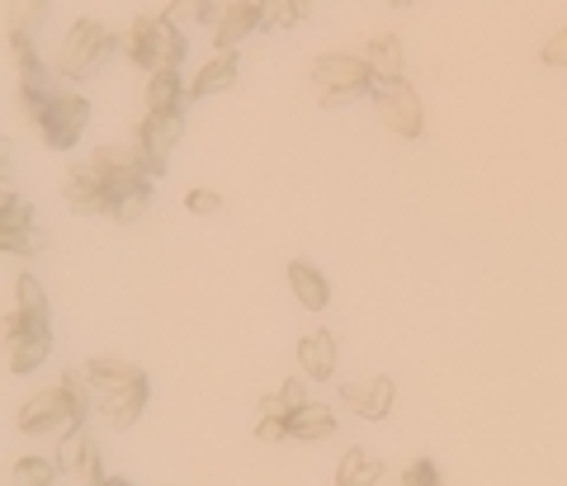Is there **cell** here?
Masks as SVG:
<instances>
[{
	"mask_svg": "<svg viewBox=\"0 0 567 486\" xmlns=\"http://www.w3.org/2000/svg\"><path fill=\"white\" fill-rule=\"evenodd\" d=\"M563 52H567V33H558V39H554V48L544 52V62H563Z\"/></svg>",
	"mask_w": 567,
	"mask_h": 486,
	"instance_id": "32",
	"label": "cell"
},
{
	"mask_svg": "<svg viewBox=\"0 0 567 486\" xmlns=\"http://www.w3.org/2000/svg\"><path fill=\"white\" fill-rule=\"evenodd\" d=\"M303 6L298 0H256V29H270V33H284L303 20Z\"/></svg>",
	"mask_w": 567,
	"mask_h": 486,
	"instance_id": "20",
	"label": "cell"
},
{
	"mask_svg": "<svg viewBox=\"0 0 567 486\" xmlns=\"http://www.w3.org/2000/svg\"><path fill=\"white\" fill-rule=\"evenodd\" d=\"M383 473H379V463L364 454V448H350V454L336 463V473H331V482L336 486H360V482H379Z\"/></svg>",
	"mask_w": 567,
	"mask_h": 486,
	"instance_id": "23",
	"label": "cell"
},
{
	"mask_svg": "<svg viewBox=\"0 0 567 486\" xmlns=\"http://www.w3.org/2000/svg\"><path fill=\"white\" fill-rule=\"evenodd\" d=\"M289 293L298 298V308H308V312H322L327 302H331V283H327V275L317 265H308V260H293L289 265Z\"/></svg>",
	"mask_w": 567,
	"mask_h": 486,
	"instance_id": "16",
	"label": "cell"
},
{
	"mask_svg": "<svg viewBox=\"0 0 567 486\" xmlns=\"http://www.w3.org/2000/svg\"><path fill=\"white\" fill-rule=\"evenodd\" d=\"M346 406L354 411V416H364V421H383L388 411H393V402H398V383L393 378H360V383H350L346 392Z\"/></svg>",
	"mask_w": 567,
	"mask_h": 486,
	"instance_id": "14",
	"label": "cell"
},
{
	"mask_svg": "<svg viewBox=\"0 0 567 486\" xmlns=\"http://www.w3.org/2000/svg\"><path fill=\"white\" fill-rule=\"evenodd\" d=\"M246 6H256V0H208L204 24H218V20H227V14H233V10H246Z\"/></svg>",
	"mask_w": 567,
	"mask_h": 486,
	"instance_id": "31",
	"label": "cell"
},
{
	"mask_svg": "<svg viewBox=\"0 0 567 486\" xmlns=\"http://www.w3.org/2000/svg\"><path fill=\"white\" fill-rule=\"evenodd\" d=\"M58 473L66 482H110V467L100 463V448L85 425H71L58 444Z\"/></svg>",
	"mask_w": 567,
	"mask_h": 486,
	"instance_id": "12",
	"label": "cell"
},
{
	"mask_svg": "<svg viewBox=\"0 0 567 486\" xmlns=\"http://www.w3.org/2000/svg\"><path fill=\"white\" fill-rule=\"evenodd\" d=\"M402 482H406V486H431V482H440V467L425 463V458H416L412 467H402Z\"/></svg>",
	"mask_w": 567,
	"mask_h": 486,
	"instance_id": "30",
	"label": "cell"
},
{
	"mask_svg": "<svg viewBox=\"0 0 567 486\" xmlns=\"http://www.w3.org/2000/svg\"><path fill=\"white\" fill-rule=\"evenodd\" d=\"M204 14H208V0H171L166 20L171 24H204Z\"/></svg>",
	"mask_w": 567,
	"mask_h": 486,
	"instance_id": "28",
	"label": "cell"
},
{
	"mask_svg": "<svg viewBox=\"0 0 567 486\" xmlns=\"http://www.w3.org/2000/svg\"><path fill=\"white\" fill-rule=\"evenodd\" d=\"M152 204V179L142 175L128 156L118 161V166L110 170V179H104V194H100V213L114 223H137L142 213H147Z\"/></svg>",
	"mask_w": 567,
	"mask_h": 486,
	"instance_id": "7",
	"label": "cell"
},
{
	"mask_svg": "<svg viewBox=\"0 0 567 486\" xmlns=\"http://www.w3.org/2000/svg\"><path fill=\"white\" fill-rule=\"evenodd\" d=\"M256 440H260V444H279V440H289V421H284V416H260Z\"/></svg>",
	"mask_w": 567,
	"mask_h": 486,
	"instance_id": "29",
	"label": "cell"
},
{
	"mask_svg": "<svg viewBox=\"0 0 567 486\" xmlns=\"http://www.w3.org/2000/svg\"><path fill=\"white\" fill-rule=\"evenodd\" d=\"M6 345H10V369L14 373H33L52 354V327L29 321L20 308L6 317Z\"/></svg>",
	"mask_w": 567,
	"mask_h": 486,
	"instance_id": "9",
	"label": "cell"
},
{
	"mask_svg": "<svg viewBox=\"0 0 567 486\" xmlns=\"http://www.w3.org/2000/svg\"><path fill=\"white\" fill-rule=\"evenodd\" d=\"M237 71H241V62H237V52H218L199 76L189 81V100H208V95H223V90H233L237 85Z\"/></svg>",
	"mask_w": 567,
	"mask_h": 486,
	"instance_id": "17",
	"label": "cell"
},
{
	"mask_svg": "<svg viewBox=\"0 0 567 486\" xmlns=\"http://www.w3.org/2000/svg\"><path fill=\"white\" fill-rule=\"evenodd\" d=\"M369 100L379 104V118L388 123V133L421 137L425 114H421V100H416L412 81H402V76H374V85H369Z\"/></svg>",
	"mask_w": 567,
	"mask_h": 486,
	"instance_id": "8",
	"label": "cell"
},
{
	"mask_svg": "<svg viewBox=\"0 0 567 486\" xmlns=\"http://www.w3.org/2000/svg\"><path fill=\"white\" fill-rule=\"evenodd\" d=\"M251 29H256V6L233 10V14H227V20L213 24V43H218V52H237V43H241Z\"/></svg>",
	"mask_w": 567,
	"mask_h": 486,
	"instance_id": "22",
	"label": "cell"
},
{
	"mask_svg": "<svg viewBox=\"0 0 567 486\" xmlns=\"http://www.w3.org/2000/svg\"><path fill=\"white\" fill-rule=\"evenodd\" d=\"M181 137H185V110H147L142 114V128H137V147H133L128 161L147 179H162Z\"/></svg>",
	"mask_w": 567,
	"mask_h": 486,
	"instance_id": "4",
	"label": "cell"
},
{
	"mask_svg": "<svg viewBox=\"0 0 567 486\" xmlns=\"http://www.w3.org/2000/svg\"><path fill=\"white\" fill-rule=\"evenodd\" d=\"M336 435V411L331 406H303L289 416V440H303V444H322Z\"/></svg>",
	"mask_w": 567,
	"mask_h": 486,
	"instance_id": "18",
	"label": "cell"
},
{
	"mask_svg": "<svg viewBox=\"0 0 567 486\" xmlns=\"http://www.w3.org/2000/svg\"><path fill=\"white\" fill-rule=\"evenodd\" d=\"M123 161V152L114 147H100L95 156H85L76 170L66 175V204L76 213H100V194H104V179H110V170Z\"/></svg>",
	"mask_w": 567,
	"mask_h": 486,
	"instance_id": "11",
	"label": "cell"
},
{
	"mask_svg": "<svg viewBox=\"0 0 567 486\" xmlns=\"http://www.w3.org/2000/svg\"><path fill=\"white\" fill-rule=\"evenodd\" d=\"M91 402L76 397L66 383L58 387H43V392H33V397L20 406V416H14V425L24 430V435H66L71 425H81L85 416H91Z\"/></svg>",
	"mask_w": 567,
	"mask_h": 486,
	"instance_id": "3",
	"label": "cell"
},
{
	"mask_svg": "<svg viewBox=\"0 0 567 486\" xmlns=\"http://www.w3.org/2000/svg\"><path fill=\"white\" fill-rule=\"evenodd\" d=\"M123 48H128V62L142 66L147 76L185 62V33H181V24H171L166 14H142V20H133Z\"/></svg>",
	"mask_w": 567,
	"mask_h": 486,
	"instance_id": "2",
	"label": "cell"
},
{
	"mask_svg": "<svg viewBox=\"0 0 567 486\" xmlns=\"http://www.w3.org/2000/svg\"><path fill=\"white\" fill-rule=\"evenodd\" d=\"M298 364H303V373L312 378V383L336 378V364H341V345H336V335L331 331H308L303 340H298Z\"/></svg>",
	"mask_w": 567,
	"mask_h": 486,
	"instance_id": "15",
	"label": "cell"
},
{
	"mask_svg": "<svg viewBox=\"0 0 567 486\" xmlns=\"http://www.w3.org/2000/svg\"><path fill=\"white\" fill-rule=\"evenodd\" d=\"M185 208L194 213V218H218V213H223V194H213V189H189V194H185Z\"/></svg>",
	"mask_w": 567,
	"mask_h": 486,
	"instance_id": "27",
	"label": "cell"
},
{
	"mask_svg": "<svg viewBox=\"0 0 567 486\" xmlns=\"http://www.w3.org/2000/svg\"><path fill=\"white\" fill-rule=\"evenodd\" d=\"M114 33L104 29V24H95V20H76L66 29V39H62V48H58V58H52V71L58 76H66V81H85V76H95L100 71V62L114 52Z\"/></svg>",
	"mask_w": 567,
	"mask_h": 486,
	"instance_id": "5",
	"label": "cell"
},
{
	"mask_svg": "<svg viewBox=\"0 0 567 486\" xmlns=\"http://www.w3.org/2000/svg\"><path fill=\"white\" fill-rule=\"evenodd\" d=\"M364 62L374 66V76H402V43L393 33H379V39H369Z\"/></svg>",
	"mask_w": 567,
	"mask_h": 486,
	"instance_id": "21",
	"label": "cell"
},
{
	"mask_svg": "<svg viewBox=\"0 0 567 486\" xmlns=\"http://www.w3.org/2000/svg\"><path fill=\"white\" fill-rule=\"evenodd\" d=\"M388 6H416V0H388Z\"/></svg>",
	"mask_w": 567,
	"mask_h": 486,
	"instance_id": "33",
	"label": "cell"
},
{
	"mask_svg": "<svg viewBox=\"0 0 567 486\" xmlns=\"http://www.w3.org/2000/svg\"><path fill=\"white\" fill-rule=\"evenodd\" d=\"M91 402L114 430H128L147 406V373L123 359H91Z\"/></svg>",
	"mask_w": 567,
	"mask_h": 486,
	"instance_id": "1",
	"label": "cell"
},
{
	"mask_svg": "<svg viewBox=\"0 0 567 486\" xmlns=\"http://www.w3.org/2000/svg\"><path fill=\"white\" fill-rule=\"evenodd\" d=\"M0 250H10V256L39 250V227H33L24 194H0Z\"/></svg>",
	"mask_w": 567,
	"mask_h": 486,
	"instance_id": "13",
	"label": "cell"
},
{
	"mask_svg": "<svg viewBox=\"0 0 567 486\" xmlns=\"http://www.w3.org/2000/svg\"><path fill=\"white\" fill-rule=\"evenodd\" d=\"M85 123H91V100L85 95H58L48 104V114L39 118V133L52 152H71L85 133Z\"/></svg>",
	"mask_w": 567,
	"mask_h": 486,
	"instance_id": "10",
	"label": "cell"
},
{
	"mask_svg": "<svg viewBox=\"0 0 567 486\" xmlns=\"http://www.w3.org/2000/svg\"><path fill=\"white\" fill-rule=\"evenodd\" d=\"M303 406H308L303 378H289V383H279V392H270V397H265V411H260V416H284V421H289L293 411H303Z\"/></svg>",
	"mask_w": 567,
	"mask_h": 486,
	"instance_id": "24",
	"label": "cell"
},
{
	"mask_svg": "<svg viewBox=\"0 0 567 486\" xmlns=\"http://www.w3.org/2000/svg\"><path fill=\"white\" fill-rule=\"evenodd\" d=\"M374 85V66L364 58H350V52H322L312 62V95L322 104H346L354 95H369Z\"/></svg>",
	"mask_w": 567,
	"mask_h": 486,
	"instance_id": "6",
	"label": "cell"
},
{
	"mask_svg": "<svg viewBox=\"0 0 567 486\" xmlns=\"http://www.w3.org/2000/svg\"><path fill=\"white\" fill-rule=\"evenodd\" d=\"M189 104V85L181 81V71H152L147 81V110H185Z\"/></svg>",
	"mask_w": 567,
	"mask_h": 486,
	"instance_id": "19",
	"label": "cell"
},
{
	"mask_svg": "<svg viewBox=\"0 0 567 486\" xmlns=\"http://www.w3.org/2000/svg\"><path fill=\"white\" fill-rule=\"evenodd\" d=\"M298 6H303V10H308V0H298Z\"/></svg>",
	"mask_w": 567,
	"mask_h": 486,
	"instance_id": "34",
	"label": "cell"
},
{
	"mask_svg": "<svg viewBox=\"0 0 567 486\" xmlns=\"http://www.w3.org/2000/svg\"><path fill=\"white\" fill-rule=\"evenodd\" d=\"M43 10H48V0H14V10H10V29L33 33V29L43 24Z\"/></svg>",
	"mask_w": 567,
	"mask_h": 486,
	"instance_id": "25",
	"label": "cell"
},
{
	"mask_svg": "<svg viewBox=\"0 0 567 486\" xmlns=\"http://www.w3.org/2000/svg\"><path fill=\"white\" fill-rule=\"evenodd\" d=\"M58 463H48V458H24V463H14V482H58Z\"/></svg>",
	"mask_w": 567,
	"mask_h": 486,
	"instance_id": "26",
	"label": "cell"
}]
</instances>
